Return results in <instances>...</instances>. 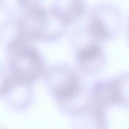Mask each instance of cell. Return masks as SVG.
Returning a JSON list of instances; mask_svg holds the SVG:
<instances>
[{
  "instance_id": "1",
  "label": "cell",
  "mask_w": 129,
  "mask_h": 129,
  "mask_svg": "<svg viewBox=\"0 0 129 129\" xmlns=\"http://www.w3.org/2000/svg\"><path fill=\"white\" fill-rule=\"evenodd\" d=\"M9 74L17 80L31 84L43 73L44 62L39 52L17 36L8 44Z\"/></svg>"
},
{
  "instance_id": "2",
  "label": "cell",
  "mask_w": 129,
  "mask_h": 129,
  "mask_svg": "<svg viewBox=\"0 0 129 129\" xmlns=\"http://www.w3.org/2000/svg\"><path fill=\"white\" fill-rule=\"evenodd\" d=\"M16 24L18 36L26 40H53L63 33L66 26L41 5L26 9Z\"/></svg>"
},
{
  "instance_id": "3",
  "label": "cell",
  "mask_w": 129,
  "mask_h": 129,
  "mask_svg": "<svg viewBox=\"0 0 129 129\" xmlns=\"http://www.w3.org/2000/svg\"><path fill=\"white\" fill-rule=\"evenodd\" d=\"M46 85L60 104L67 108L82 96V87L79 76L68 66L61 64L50 69L45 76Z\"/></svg>"
},
{
  "instance_id": "4",
  "label": "cell",
  "mask_w": 129,
  "mask_h": 129,
  "mask_svg": "<svg viewBox=\"0 0 129 129\" xmlns=\"http://www.w3.org/2000/svg\"><path fill=\"white\" fill-rule=\"evenodd\" d=\"M121 13L118 8L109 2L96 4L91 10L87 24V32L99 41L108 40L115 28L120 24Z\"/></svg>"
},
{
  "instance_id": "5",
  "label": "cell",
  "mask_w": 129,
  "mask_h": 129,
  "mask_svg": "<svg viewBox=\"0 0 129 129\" xmlns=\"http://www.w3.org/2000/svg\"><path fill=\"white\" fill-rule=\"evenodd\" d=\"M128 76L122 75L98 82L90 92V101L103 109L115 104L128 105Z\"/></svg>"
},
{
  "instance_id": "6",
  "label": "cell",
  "mask_w": 129,
  "mask_h": 129,
  "mask_svg": "<svg viewBox=\"0 0 129 129\" xmlns=\"http://www.w3.org/2000/svg\"><path fill=\"white\" fill-rule=\"evenodd\" d=\"M86 9L85 0H53L49 10L54 17L66 27L79 20Z\"/></svg>"
},
{
  "instance_id": "7",
  "label": "cell",
  "mask_w": 129,
  "mask_h": 129,
  "mask_svg": "<svg viewBox=\"0 0 129 129\" xmlns=\"http://www.w3.org/2000/svg\"><path fill=\"white\" fill-rule=\"evenodd\" d=\"M77 62L80 69L86 73L99 71L104 66L105 57L101 47L90 43L81 48L77 54Z\"/></svg>"
},
{
  "instance_id": "8",
  "label": "cell",
  "mask_w": 129,
  "mask_h": 129,
  "mask_svg": "<svg viewBox=\"0 0 129 129\" xmlns=\"http://www.w3.org/2000/svg\"><path fill=\"white\" fill-rule=\"evenodd\" d=\"M0 8L4 11H11L22 7L20 0H0Z\"/></svg>"
},
{
  "instance_id": "9",
  "label": "cell",
  "mask_w": 129,
  "mask_h": 129,
  "mask_svg": "<svg viewBox=\"0 0 129 129\" xmlns=\"http://www.w3.org/2000/svg\"><path fill=\"white\" fill-rule=\"evenodd\" d=\"M42 0H20L22 9L24 10L28 8L41 5Z\"/></svg>"
}]
</instances>
